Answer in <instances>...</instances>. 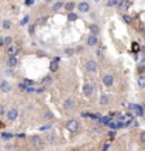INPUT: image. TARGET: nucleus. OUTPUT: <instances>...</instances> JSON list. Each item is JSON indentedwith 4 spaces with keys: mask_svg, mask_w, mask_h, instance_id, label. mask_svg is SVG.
Returning a JSON list of instances; mask_svg holds the SVG:
<instances>
[{
    "mask_svg": "<svg viewBox=\"0 0 145 151\" xmlns=\"http://www.w3.org/2000/svg\"><path fill=\"white\" fill-rule=\"evenodd\" d=\"M141 66L145 69V58H142V61H141Z\"/></svg>",
    "mask_w": 145,
    "mask_h": 151,
    "instance_id": "obj_53",
    "label": "nucleus"
},
{
    "mask_svg": "<svg viewBox=\"0 0 145 151\" xmlns=\"http://www.w3.org/2000/svg\"><path fill=\"white\" fill-rule=\"evenodd\" d=\"M34 3H35V0H25V1H24V4H25V6H28V7H30V6H33Z\"/></svg>",
    "mask_w": 145,
    "mask_h": 151,
    "instance_id": "obj_39",
    "label": "nucleus"
},
{
    "mask_svg": "<svg viewBox=\"0 0 145 151\" xmlns=\"http://www.w3.org/2000/svg\"><path fill=\"white\" fill-rule=\"evenodd\" d=\"M113 120V117L109 114V116H104V117H100L99 119V124L100 126H109V123Z\"/></svg>",
    "mask_w": 145,
    "mask_h": 151,
    "instance_id": "obj_14",
    "label": "nucleus"
},
{
    "mask_svg": "<svg viewBox=\"0 0 145 151\" xmlns=\"http://www.w3.org/2000/svg\"><path fill=\"white\" fill-rule=\"evenodd\" d=\"M45 119L47 120H51V119H54V114H52V113H51V112H47V113H45V116H44Z\"/></svg>",
    "mask_w": 145,
    "mask_h": 151,
    "instance_id": "obj_34",
    "label": "nucleus"
},
{
    "mask_svg": "<svg viewBox=\"0 0 145 151\" xmlns=\"http://www.w3.org/2000/svg\"><path fill=\"white\" fill-rule=\"evenodd\" d=\"M123 20L127 23V24H131V23H133V17H131V16H128V14H124Z\"/></svg>",
    "mask_w": 145,
    "mask_h": 151,
    "instance_id": "obj_26",
    "label": "nucleus"
},
{
    "mask_svg": "<svg viewBox=\"0 0 145 151\" xmlns=\"http://www.w3.org/2000/svg\"><path fill=\"white\" fill-rule=\"evenodd\" d=\"M101 116L100 114H97V113H90V119H93V120H99Z\"/></svg>",
    "mask_w": 145,
    "mask_h": 151,
    "instance_id": "obj_33",
    "label": "nucleus"
},
{
    "mask_svg": "<svg viewBox=\"0 0 145 151\" xmlns=\"http://www.w3.org/2000/svg\"><path fill=\"white\" fill-rule=\"evenodd\" d=\"M94 1H99V0H94Z\"/></svg>",
    "mask_w": 145,
    "mask_h": 151,
    "instance_id": "obj_57",
    "label": "nucleus"
},
{
    "mask_svg": "<svg viewBox=\"0 0 145 151\" xmlns=\"http://www.w3.org/2000/svg\"><path fill=\"white\" fill-rule=\"evenodd\" d=\"M52 127L51 124H45V126H42V127H40V131H45V130H49Z\"/></svg>",
    "mask_w": 145,
    "mask_h": 151,
    "instance_id": "obj_37",
    "label": "nucleus"
},
{
    "mask_svg": "<svg viewBox=\"0 0 145 151\" xmlns=\"http://www.w3.org/2000/svg\"><path fill=\"white\" fill-rule=\"evenodd\" d=\"M28 20H30V17H28V16H25V17L21 21H20V26H25V24L28 23Z\"/></svg>",
    "mask_w": 145,
    "mask_h": 151,
    "instance_id": "obj_35",
    "label": "nucleus"
},
{
    "mask_svg": "<svg viewBox=\"0 0 145 151\" xmlns=\"http://www.w3.org/2000/svg\"><path fill=\"white\" fill-rule=\"evenodd\" d=\"M141 50H142V52H145V44L142 45V47H141Z\"/></svg>",
    "mask_w": 145,
    "mask_h": 151,
    "instance_id": "obj_56",
    "label": "nucleus"
},
{
    "mask_svg": "<svg viewBox=\"0 0 145 151\" xmlns=\"http://www.w3.org/2000/svg\"><path fill=\"white\" fill-rule=\"evenodd\" d=\"M25 88H27V86H25L23 82H21V83H18V89H20V90H25Z\"/></svg>",
    "mask_w": 145,
    "mask_h": 151,
    "instance_id": "obj_46",
    "label": "nucleus"
},
{
    "mask_svg": "<svg viewBox=\"0 0 145 151\" xmlns=\"http://www.w3.org/2000/svg\"><path fill=\"white\" fill-rule=\"evenodd\" d=\"M1 27H3V30H10L11 28V21L10 20H4V21L1 23Z\"/></svg>",
    "mask_w": 145,
    "mask_h": 151,
    "instance_id": "obj_21",
    "label": "nucleus"
},
{
    "mask_svg": "<svg viewBox=\"0 0 145 151\" xmlns=\"http://www.w3.org/2000/svg\"><path fill=\"white\" fill-rule=\"evenodd\" d=\"M79 121L76 119H72V120H69L66 124H65V129L68 130V131H70V133H75V131H78L79 130Z\"/></svg>",
    "mask_w": 145,
    "mask_h": 151,
    "instance_id": "obj_2",
    "label": "nucleus"
},
{
    "mask_svg": "<svg viewBox=\"0 0 145 151\" xmlns=\"http://www.w3.org/2000/svg\"><path fill=\"white\" fill-rule=\"evenodd\" d=\"M73 108H75V100L72 97H69V99H66L64 102V110L65 112H69V110H72Z\"/></svg>",
    "mask_w": 145,
    "mask_h": 151,
    "instance_id": "obj_9",
    "label": "nucleus"
},
{
    "mask_svg": "<svg viewBox=\"0 0 145 151\" xmlns=\"http://www.w3.org/2000/svg\"><path fill=\"white\" fill-rule=\"evenodd\" d=\"M13 137H14V136H13L11 133H1V139H3V140H6V141L11 140Z\"/></svg>",
    "mask_w": 145,
    "mask_h": 151,
    "instance_id": "obj_24",
    "label": "nucleus"
},
{
    "mask_svg": "<svg viewBox=\"0 0 145 151\" xmlns=\"http://www.w3.org/2000/svg\"><path fill=\"white\" fill-rule=\"evenodd\" d=\"M0 90L3 92V93H9L11 90V85L9 83V81H3L1 83H0Z\"/></svg>",
    "mask_w": 145,
    "mask_h": 151,
    "instance_id": "obj_10",
    "label": "nucleus"
},
{
    "mask_svg": "<svg viewBox=\"0 0 145 151\" xmlns=\"http://www.w3.org/2000/svg\"><path fill=\"white\" fill-rule=\"evenodd\" d=\"M25 92H27V93H35V88L34 86H27L25 88Z\"/></svg>",
    "mask_w": 145,
    "mask_h": 151,
    "instance_id": "obj_32",
    "label": "nucleus"
},
{
    "mask_svg": "<svg viewBox=\"0 0 145 151\" xmlns=\"http://www.w3.org/2000/svg\"><path fill=\"white\" fill-rule=\"evenodd\" d=\"M78 19H79V16L76 13H72V11L68 13V21H76Z\"/></svg>",
    "mask_w": 145,
    "mask_h": 151,
    "instance_id": "obj_20",
    "label": "nucleus"
},
{
    "mask_svg": "<svg viewBox=\"0 0 145 151\" xmlns=\"http://www.w3.org/2000/svg\"><path fill=\"white\" fill-rule=\"evenodd\" d=\"M51 82H52V78L51 76H45L41 83H42V86H47V85H51Z\"/></svg>",
    "mask_w": 145,
    "mask_h": 151,
    "instance_id": "obj_22",
    "label": "nucleus"
},
{
    "mask_svg": "<svg viewBox=\"0 0 145 151\" xmlns=\"http://www.w3.org/2000/svg\"><path fill=\"white\" fill-rule=\"evenodd\" d=\"M49 71H51V72H56V71H58V62L52 61V62L49 64Z\"/></svg>",
    "mask_w": 145,
    "mask_h": 151,
    "instance_id": "obj_23",
    "label": "nucleus"
},
{
    "mask_svg": "<svg viewBox=\"0 0 145 151\" xmlns=\"http://www.w3.org/2000/svg\"><path fill=\"white\" fill-rule=\"evenodd\" d=\"M97 43H99L97 35H92V34H90L89 37H88V45H89V47H94V45H97Z\"/></svg>",
    "mask_w": 145,
    "mask_h": 151,
    "instance_id": "obj_12",
    "label": "nucleus"
},
{
    "mask_svg": "<svg viewBox=\"0 0 145 151\" xmlns=\"http://www.w3.org/2000/svg\"><path fill=\"white\" fill-rule=\"evenodd\" d=\"M138 50H140V45H138L137 43H133V51H134V52H137Z\"/></svg>",
    "mask_w": 145,
    "mask_h": 151,
    "instance_id": "obj_41",
    "label": "nucleus"
},
{
    "mask_svg": "<svg viewBox=\"0 0 145 151\" xmlns=\"http://www.w3.org/2000/svg\"><path fill=\"white\" fill-rule=\"evenodd\" d=\"M78 9L80 13H88V11L90 10V6H89V3L88 1H80L78 4Z\"/></svg>",
    "mask_w": 145,
    "mask_h": 151,
    "instance_id": "obj_11",
    "label": "nucleus"
},
{
    "mask_svg": "<svg viewBox=\"0 0 145 151\" xmlns=\"http://www.w3.org/2000/svg\"><path fill=\"white\" fill-rule=\"evenodd\" d=\"M17 62H18L17 57H9V59H7V66L13 68V66H16V65H17Z\"/></svg>",
    "mask_w": 145,
    "mask_h": 151,
    "instance_id": "obj_17",
    "label": "nucleus"
},
{
    "mask_svg": "<svg viewBox=\"0 0 145 151\" xmlns=\"http://www.w3.org/2000/svg\"><path fill=\"white\" fill-rule=\"evenodd\" d=\"M6 150H13V145H11V144H7V145H6Z\"/></svg>",
    "mask_w": 145,
    "mask_h": 151,
    "instance_id": "obj_52",
    "label": "nucleus"
},
{
    "mask_svg": "<svg viewBox=\"0 0 145 151\" xmlns=\"http://www.w3.org/2000/svg\"><path fill=\"white\" fill-rule=\"evenodd\" d=\"M131 4H133L131 0H120V1H118V7H121L123 10H127Z\"/></svg>",
    "mask_w": 145,
    "mask_h": 151,
    "instance_id": "obj_13",
    "label": "nucleus"
},
{
    "mask_svg": "<svg viewBox=\"0 0 145 151\" xmlns=\"http://www.w3.org/2000/svg\"><path fill=\"white\" fill-rule=\"evenodd\" d=\"M89 30H90V32H92V35H97V34L100 32V27H99L97 24H90Z\"/></svg>",
    "mask_w": 145,
    "mask_h": 151,
    "instance_id": "obj_15",
    "label": "nucleus"
},
{
    "mask_svg": "<svg viewBox=\"0 0 145 151\" xmlns=\"http://www.w3.org/2000/svg\"><path fill=\"white\" fill-rule=\"evenodd\" d=\"M47 140L49 141V143H55V141H56L55 134H48V136H47Z\"/></svg>",
    "mask_w": 145,
    "mask_h": 151,
    "instance_id": "obj_28",
    "label": "nucleus"
},
{
    "mask_svg": "<svg viewBox=\"0 0 145 151\" xmlns=\"http://www.w3.org/2000/svg\"><path fill=\"white\" fill-rule=\"evenodd\" d=\"M83 93H85V96L90 97L93 93H94V86L90 83V82H88V83H85V86H83Z\"/></svg>",
    "mask_w": 145,
    "mask_h": 151,
    "instance_id": "obj_4",
    "label": "nucleus"
},
{
    "mask_svg": "<svg viewBox=\"0 0 145 151\" xmlns=\"http://www.w3.org/2000/svg\"><path fill=\"white\" fill-rule=\"evenodd\" d=\"M96 55H97L99 58H104V52H103L101 50H96Z\"/></svg>",
    "mask_w": 145,
    "mask_h": 151,
    "instance_id": "obj_38",
    "label": "nucleus"
},
{
    "mask_svg": "<svg viewBox=\"0 0 145 151\" xmlns=\"http://www.w3.org/2000/svg\"><path fill=\"white\" fill-rule=\"evenodd\" d=\"M6 116H7V120H9V121H14V120L18 117V110H17V109H14V108L10 109V110L7 112V114H6Z\"/></svg>",
    "mask_w": 145,
    "mask_h": 151,
    "instance_id": "obj_8",
    "label": "nucleus"
},
{
    "mask_svg": "<svg viewBox=\"0 0 145 151\" xmlns=\"http://www.w3.org/2000/svg\"><path fill=\"white\" fill-rule=\"evenodd\" d=\"M109 147H110V143H106V144L103 145V151H107L109 150Z\"/></svg>",
    "mask_w": 145,
    "mask_h": 151,
    "instance_id": "obj_47",
    "label": "nucleus"
},
{
    "mask_svg": "<svg viewBox=\"0 0 145 151\" xmlns=\"http://www.w3.org/2000/svg\"><path fill=\"white\" fill-rule=\"evenodd\" d=\"M34 31H35V28H34V24H31V26L28 27V32H30V34H34Z\"/></svg>",
    "mask_w": 145,
    "mask_h": 151,
    "instance_id": "obj_45",
    "label": "nucleus"
},
{
    "mask_svg": "<svg viewBox=\"0 0 145 151\" xmlns=\"http://www.w3.org/2000/svg\"><path fill=\"white\" fill-rule=\"evenodd\" d=\"M140 140L145 144V130H144V131H141V134H140Z\"/></svg>",
    "mask_w": 145,
    "mask_h": 151,
    "instance_id": "obj_40",
    "label": "nucleus"
},
{
    "mask_svg": "<svg viewBox=\"0 0 145 151\" xmlns=\"http://www.w3.org/2000/svg\"><path fill=\"white\" fill-rule=\"evenodd\" d=\"M99 103H100L101 106H107V105L110 103V97L107 96V95H101L100 100H99Z\"/></svg>",
    "mask_w": 145,
    "mask_h": 151,
    "instance_id": "obj_16",
    "label": "nucleus"
},
{
    "mask_svg": "<svg viewBox=\"0 0 145 151\" xmlns=\"http://www.w3.org/2000/svg\"><path fill=\"white\" fill-rule=\"evenodd\" d=\"M3 114H4V106H3V105H0V117H1Z\"/></svg>",
    "mask_w": 145,
    "mask_h": 151,
    "instance_id": "obj_48",
    "label": "nucleus"
},
{
    "mask_svg": "<svg viewBox=\"0 0 145 151\" xmlns=\"http://www.w3.org/2000/svg\"><path fill=\"white\" fill-rule=\"evenodd\" d=\"M25 86H34V81H31V79H24V82H23Z\"/></svg>",
    "mask_w": 145,
    "mask_h": 151,
    "instance_id": "obj_29",
    "label": "nucleus"
},
{
    "mask_svg": "<svg viewBox=\"0 0 145 151\" xmlns=\"http://www.w3.org/2000/svg\"><path fill=\"white\" fill-rule=\"evenodd\" d=\"M138 86L145 88V76H140V78H138Z\"/></svg>",
    "mask_w": 145,
    "mask_h": 151,
    "instance_id": "obj_25",
    "label": "nucleus"
},
{
    "mask_svg": "<svg viewBox=\"0 0 145 151\" xmlns=\"http://www.w3.org/2000/svg\"><path fill=\"white\" fill-rule=\"evenodd\" d=\"M109 127H110V129L111 130H116V129H118V127H117V121H110V123H109Z\"/></svg>",
    "mask_w": 145,
    "mask_h": 151,
    "instance_id": "obj_30",
    "label": "nucleus"
},
{
    "mask_svg": "<svg viewBox=\"0 0 145 151\" xmlns=\"http://www.w3.org/2000/svg\"><path fill=\"white\" fill-rule=\"evenodd\" d=\"M80 116H82V117H90V113L89 112H82Z\"/></svg>",
    "mask_w": 145,
    "mask_h": 151,
    "instance_id": "obj_42",
    "label": "nucleus"
},
{
    "mask_svg": "<svg viewBox=\"0 0 145 151\" xmlns=\"http://www.w3.org/2000/svg\"><path fill=\"white\" fill-rule=\"evenodd\" d=\"M11 41H13V38H11V37H6V38H4V44H3V45H7V47H9V45H11Z\"/></svg>",
    "mask_w": 145,
    "mask_h": 151,
    "instance_id": "obj_31",
    "label": "nucleus"
},
{
    "mask_svg": "<svg viewBox=\"0 0 145 151\" xmlns=\"http://www.w3.org/2000/svg\"><path fill=\"white\" fill-rule=\"evenodd\" d=\"M3 44H4V38H3V37H1V35H0V47H1V45H3Z\"/></svg>",
    "mask_w": 145,
    "mask_h": 151,
    "instance_id": "obj_51",
    "label": "nucleus"
},
{
    "mask_svg": "<svg viewBox=\"0 0 145 151\" xmlns=\"http://www.w3.org/2000/svg\"><path fill=\"white\" fill-rule=\"evenodd\" d=\"M64 6H65V10L70 13V11L75 9V6H76V4H75L73 1H68V3H65V4H64Z\"/></svg>",
    "mask_w": 145,
    "mask_h": 151,
    "instance_id": "obj_19",
    "label": "nucleus"
},
{
    "mask_svg": "<svg viewBox=\"0 0 145 151\" xmlns=\"http://www.w3.org/2000/svg\"><path fill=\"white\" fill-rule=\"evenodd\" d=\"M54 61H55V62H59V61H61V57H55Z\"/></svg>",
    "mask_w": 145,
    "mask_h": 151,
    "instance_id": "obj_54",
    "label": "nucleus"
},
{
    "mask_svg": "<svg viewBox=\"0 0 145 151\" xmlns=\"http://www.w3.org/2000/svg\"><path fill=\"white\" fill-rule=\"evenodd\" d=\"M101 82H103V85H104V86H107V88L113 86V83H114V76H113V75H109V74H107V75L103 76Z\"/></svg>",
    "mask_w": 145,
    "mask_h": 151,
    "instance_id": "obj_7",
    "label": "nucleus"
},
{
    "mask_svg": "<svg viewBox=\"0 0 145 151\" xmlns=\"http://www.w3.org/2000/svg\"><path fill=\"white\" fill-rule=\"evenodd\" d=\"M118 1H120V0H109V1H107V7H113V6H118Z\"/></svg>",
    "mask_w": 145,
    "mask_h": 151,
    "instance_id": "obj_27",
    "label": "nucleus"
},
{
    "mask_svg": "<svg viewBox=\"0 0 145 151\" xmlns=\"http://www.w3.org/2000/svg\"><path fill=\"white\" fill-rule=\"evenodd\" d=\"M138 72H140V75H141V76L145 74V69L142 68V66H141V65H140V68H138Z\"/></svg>",
    "mask_w": 145,
    "mask_h": 151,
    "instance_id": "obj_44",
    "label": "nucleus"
},
{
    "mask_svg": "<svg viewBox=\"0 0 145 151\" xmlns=\"http://www.w3.org/2000/svg\"><path fill=\"white\" fill-rule=\"evenodd\" d=\"M18 51H20V47L16 45V44H11V45L7 47V55H9V57H16Z\"/></svg>",
    "mask_w": 145,
    "mask_h": 151,
    "instance_id": "obj_6",
    "label": "nucleus"
},
{
    "mask_svg": "<svg viewBox=\"0 0 145 151\" xmlns=\"http://www.w3.org/2000/svg\"><path fill=\"white\" fill-rule=\"evenodd\" d=\"M65 54L69 55V57H72V55L75 54V51H73L72 48H66V50H65Z\"/></svg>",
    "mask_w": 145,
    "mask_h": 151,
    "instance_id": "obj_36",
    "label": "nucleus"
},
{
    "mask_svg": "<svg viewBox=\"0 0 145 151\" xmlns=\"http://www.w3.org/2000/svg\"><path fill=\"white\" fill-rule=\"evenodd\" d=\"M64 4H65L64 1H55V3H54V6H52V10H54V11L61 10V9L64 7Z\"/></svg>",
    "mask_w": 145,
    "mask_h": 151,
    "instance_id": "obj_18",
    "label": "nucleus"
},
{
    "mask_svg": "<svg viewBox=\"0 0 145 151\" xmlns=\"http://www.w3.org/2000/svg\"><path fill=\"white\" fill-rule=\"evenodd\" d=\"M130 109L134 112V114L135 116H138V117H142V116L145 114V110L141 105H135V103H133V105H130Z\"/></svg>",
    "mask_w": 145,
    "mask_h": 151,
    "instance_id": "obj_3",
    "label": "nucleus"
},
{
    "mask_svg": "<svg viewBox=\"0 0 145 151\" xmlns=\"http://www.w3.org/2000/svg\"><path fill=\"white\" fill-rule=\"evenodd\" d=\"M97 69H99V66H97V62H96V61L89 59V61L86 62V71H88V72H96Z\"/></svg>",
    "mask_w": 145,
    "mask_h": 151,
    "instance_id": "obj_5",
    "label": "nucleus"
},
{
    "mask_svg": "<svg viewBox=\"0 0 145 151\" xmlns=\"http://www.w3.org/2000/svg\"><path fill=\"white\" fill-rule=\"evenodd\" d=\"M44 90H45V88L41 86V88H38V89H35V93H42Z\"/></svg>",
    "mask_w": 145,
    "mask_h": 151,
    "instance_id": "obj_43",
    "label": "nucleus"
},
{
    "mask_svg": "<svg viewBox=\"0 0 145 151\" xmlns=\"http://www.w3.org/2000/svg\"><path fill=\"white\" fill-rule=\"evenodd\" d=\"M6 75L13 76V75H14V74H13V71H11V69H7V71H6Z\"/></svg>",
    "mask_w": 145,
    "mask_h": 151,
    "instance_id": "obj_49",
    "label": "nucleus"
},
{
    "mask_svg": "<svg viewBox=\"0 0 145 151\" xmlns=\"http://www.w3.org/2000/svg\"><path fill=\"white\" fill-rule=\"evenodd\" d=\"M30 144H31V147H33V148H35V150H40V148H42V145H44V140H42V137H41V136L34 134V136H31V139H30Z\"/></svg>",
    "mask_w": 145,
    "mask_h": 151,
    "instance_id": "obj_1",
    "label": "nucleus"
},
{
    "mask_svg": "<svg viewBox=\"0 0 145 151\" xmlns=\"http://www.w3.org/2000/svg\"><path fill=\"white\" fill-rule=\"evenodd\" d=\"M17 137H18V139H24V137H25V134H24V133H21V134H18Z\"/></svg>",
    "mask_w": 145,
    "mask_h": 151,
    "instance_id": "obj_55",
    "label": "nucleus"
},
{
    "mask_svg": "<svg viewBox=\"0 0 145 151\" xmlns=\"http://www.w3.org/2000/svg\"><path fill=\"white\" fill-rule=\"evenodd\" d=\"M114 136H116V133H114L113 130H111V131H109V137H111V139H113Z\"/></svg>",
    "mask_w": 145,
    "mask_h": 151,
    "instance_id": "obj_50",
    "label": "nucleus"
}]
</instances>
